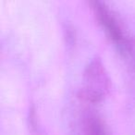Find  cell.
I'll use <instances>...</instances> for the list:
<instances>
[{"mask_svg":"<svg viewBox=\"0 0 135 135\" xmlns=\"http://www.w3.org/2000/svg\"><path fill=\"white\" fill-rule=\"evenodd\" d=\"M94 9L100 23L119 52L129 61L135 65V45L125 32L123 25L117 15L102 2H94Z\"/></svg>","mask_w":135,"mask_h":135,"instance_id":"1","label":"cell"},{"mask_svg":"<svg viewBox=\"0 0 135 135\" xmlns=\"http://www.w3.org/2000/svg\"><path fill=\"white\" fill-rule=\"evenodd\" d=\"M107 77L101 64L94 62L88 68L85 93L92 101H97L103 97L107 90Z\"/></svg>","mask_w":135,"mask_h":135,"instance_id":"2","label":"cell"},{"mask_svg":"<svg viewBox=\"0 0 135 135\" xmlns=\"http://www.w3.org/2000/svg\"><path fill=\"white\" fill-rule=\"evenodd\" d=\"M81 131L83 135H109L103 120L94 113L83 118Z\"/></svg>","mask_w":135,"mask_h":135,"instance_id":"3","label":"cell"}]
</instances>
